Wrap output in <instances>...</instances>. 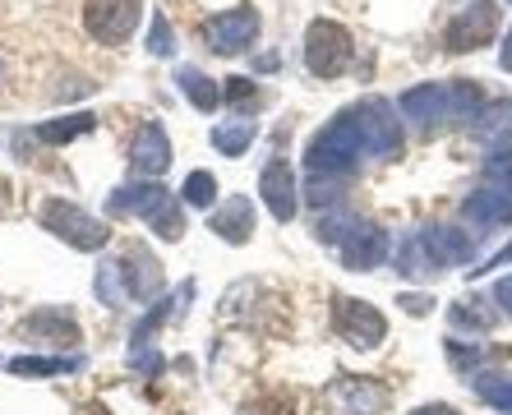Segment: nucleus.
Instances as JSON below:
<instances>
[{
    "mask_svg": "<svg viewBox=\"0 0 512 415\" xmlns=\"http://www.w3.org/2000/svg\"><path fill=\"white\" fill-rule=\"evenodd\" d=\"M471 130V139L485 143L489 153H499V148H508L512 143V97H489L485 107H480V116L466 125Z\"/></svg>",
    "mask_w": 512,
    "mask_h": 415,
    "instance_id": "obj_20",
    "label": "nucleus"
},
{
    "mask_svg": "<svg viewBox=\"0 0 512 415\" xmlns=\"http://www.w3.org/2000/svg\"><path fill=\"white\" fill-rule=\"evenodd\" d=\"M254 134H259V125H254L250 116L222 120V125H213V148H217L222 157H240V153H250Z\"/></svg>",
    "mask_w": 512,
    "mask_h": 415,
    "instance_id": "obj_25",
    "label": "nucleus"
},
{
    "mask_svg": "<svg viewBox=\"0 0 512 415\" xmlns=\"http://www.w3.org/2000/svg\"><path fill=\"white\" fill-rule=\"evenodd\" d=\"M351 60H356V42L337 19H314L305 28V70L314 79H337L351 70Z\"/></svg>",
    "mask_w": 512,
    "mask_h": 415,
    "instance_id": "obj_4",
    "label": "nucleus"
},
{
    "mask_svg": "<svg viewBox=\"0 0 512 415\" xmlns=\"http://www.w3.org/2000/svg\"><path fill=\"white\" fill-rule=\"evenodd\" d=\"M494 356H503V351H489V346H480V342H457V337H448V360H453V369L457 374H480V369H489V360Z\"/></svg>",
    "mask_w": 512,
    "mask_h": 415,
    "instance_id": "obj_29",
    "label": "nucleus"
},
{
    "mask_svg": "<svg viewBox=\"0 0 512 415\" xmlns=\"http://www.w3.org/2000/svg\"><path fill=\"white\" fill-rule=\"evenodd\" d=\"M397 305H402L411 319H420V314H429V305H434V300H429V296H416V291H411V296H397Z\"/></svg>",
    "mask_w": 512,
    "mask_h": 415,
    "instance_id": "obj_39",
    "label": "nucleus"
},
{
    "mask_svg": "<svg viewBox=\"0 0 512 415\" xmlns=\"http://www.w3.org/2000/svg\"><path fill=\"white\" fill-rule=\"evenodd\" d=\"M176 83H180V93L190 97V107L203 111V116H213V111L222 107V88H217V83L208 79L199 65H180V70H176Z\"/></svg>",
    "mask_w": 512,
    "mask_h": 415,
    "instance_id": "obj_22",
    "label": "nucleus"
},
{
    "mask_svg": "<svg viewBox=\"0 0 512 415\" xmlns=\"http://www.w3.org/2000/svg\"><path fill=\"white\" fill-rule=\"evenodd\" d=\"M148 51L153 56H171L176 51V37H171V19L162 10H153V24H148Z\"/></svg>",
    "mask_w": 512,
    "mask_h": 415,
    "instance_id": "obj_35",
    "label": "nucleus"
},
{
    "mask_svg": "<svg viewBox=\"0 0 512 415\" xmlns=\"http://www.w3.org/2000/svg\"><path fill=\"white\" fill-rule=\"evenodd\" d=\"M42 226H47L56 240H65V245H74V249H84V254H93V249H102L107 245V226L97 222L93 213H84L79 203H65V199H47L42 203Z\"/></svg>",
    "mask_w": 512,
    "mask_h": 415,
    "instance_id": "obj_5",
    "label": "nucleus"
},
{
    "mask_svg": "<svg viewBox=\"0 0 512 415\" xmlns=\"http://www.w3.org/2000/svg\"><path fill=\"white\" fill-rule=\"evenodd\" d=\"M97 300H102V305H111V309H120V305H125V300H130V296H125V286H120V268H116V259H107V263H102V268H97Z\"/></svg>",
    "mask_w": 512,
    "mask_h": 415,
    "instance_id": "obj_33",
    "label": "nucleus"
},
{
    "mask_svg": "<svg viewBox=\"0 0 512 415\" xmlns=\"http://www.w3.org/2000/svg\"><path fill=\"white\" fill-rule=\"evenodd\" d=\"M462 217L471 226H512V185H480L476 194H466L462 199Z\"/></svg>",
    "mask_w": 512,
    "mask_h": 415,
    "instance_id": "obj_16",
    "label": "nucleus"
},
{
    "mask_svg": "<svg viewBox=\"0 0 512 415\" xmlns=\"http://www.w3.org/2000/svg\"><path fill=\"white\" fill-rule=\"evenodd\" d=\"M97 116L93 111H74V116H60V120H47V125H37V143H70L79 134H93Z\"/></svg>",
    "mask_w": 512,
    "mask_h": 415,
    "instance_id": "obj_27",
    "label": "nucleus"
},
{
    "mask_svg": "<svg viewBox=\"0 0 512 415\" xmlns=\"http://www.w3.org/2000/svg\"><path fill=\"white\" fill-rule=\"evenodd\" d=\"M259 97V88H254V79H245V74H236V79H227V93H222V102H231V107H245V102H254Z\"/></svg>",
    "mask_w": 512,
    "mask_h": 415,
    "instance_id": "obj_36",
    "label": "nucleus"
},
{
    "mask_svg": "<svg viewBox=\"0 0 512 415\" xmlns=\"http://www.w3.org/2000/svg\"><path fill=\"white\" fill-rule=\"evenodd\" d=\"M489 97L480 93L476 79H448V83H416L397 97V111H402L420 134H439L448 125H471L480 116Z\"/></svg>",
    "mask_w": 512,
    "mask_h": 415,
    "instance_id": "obj_1",
    "label": "nucleus"
},
{
    "mask_svg": "<svg viewBox=\"0 0 512 415\" xmlns=\"http://www.w3.org/2000/svg\"><path fill=\"white\" fill-rule=\"evenodd\" d=\"M259 28H263V19L254 5H231V10L213 14V19L203 24V42H208L217 56H240V51L254 47Z\"/></svg>",
    "mask_w": 512,
    "mask_h": 415,
    "instance_id": "obj_10",
    "label": "nucleus"
},
{
    "mask_svg": "<svg viewBox=\"0 0 512 415\" xmlns=\"http://www.w3.org/2000/svg\"><path fill=\"white\" fill-rule=\"evenodd\" d=\"M74 415H111V411L102 402H79V406H74Z\"/></svg>",
    "mask_w": 512,
    "mask_h": 415,
    "instance_id": "obj_42",
    "label": "nucleus"
},
{
    "mask_svg": "<svg viewBox=\"0 0 512 415\" xmlns=\"http://www.w3.org/2000/svg\"><path fill=\"white\" fill-rule=\"evenodd\" d=\"M499 70L512 74V24H508V42H503V51H499Z\"/></svg>",
    "mask_w": 512,
    "mask_h": 415,
    "instance_id": "obj_41",
    "label": "nucleus"
},
{
    "mask_svg": "<svg viewBox=\"0 0 512 415\" xmlns=\"http://www.w3.org/2000/svg\"><path fill=\"white\" fill-rule=\"evenodd\" d=\"M333 328H337V337H342L346 346H356V351H374V346L388 337V319H383L370 300H356V296L333 300Z\"/></svg>",
    "mask_w": 512,
    "mask_h": 415,
    "instance_id": "obj_8",
    "label": "nucleus"
},
{
    "mask_svg": "<svg viewBox=\"0 0 512 415\" xmlns=\"http://www.w3.org/2000/svg\"><path fill=\"white\" fill-rule=\"evenodd\" d=\"M259 194L263 203H268V213H273V222H291L300 208V185H296V171L286 166V157H273V162L263 166L259 176Z\"/></svg>",
    "mask_w": 512,
    "mask_h": 415,
    "instance_id": "obj_13",
    "label": "nucleus"
},
{
    "mask_svg": "<svg viewBox=\"0 0 512 415\" xmlns=\"http://www.w3.org/2000/svg\"><path fill=\"white\" fill-rule=\"evenodd\" d=\"M508 263H512V240L499 249V254H489V259L480 263V268H466V273H471V277H480V273H494V268H508Z\"/></svg>",
    "mask_w": 512,
    "mask_h": 415,
    "instance_id": "obj_37",
    "label": "nucleus"
},
{
    "mask_svg": "<svg viewBox=\"0 0 512 415\" xmlns=\"http://www.w3.org/2000/svg\"><path fill=\"white\" fill-rule=\"evenodd\" d=\"M494 33H499V5H494V0H471V5H462V10L448 19L443 47L453 51V56H466V51L489 47Z\"/></svg>",
    "mask_w": 512,
    "mask_h": 415,
    "instance_id": "obj_7",
    "label": "nucleus"
},
{
    "mask_svg": "<svg viewBox=\"0 0 512 415\" xmlns=\"http://www.w3.org/2000/svg\"><path fill=\"white\" fill-rule=\"evenodd\" d=\"M342 176H310V185H305V199L319 208V213H328V208H342Z\"/></svg>",
    "mask_w": 512,
    "mask_h": 415,
    "instance_id": "obj_31",
    "label": "nucleus"
},
{
    "mask_svg": "<svg viewBox=\"0 0 512 415\" xmlns=\"http://www.w3.org/2000/svg\"><path fill=\"white\" fill-rule=\"evenodd\" d=\"M393 263H397V273H402V277H411V282H425V277L443 273L439 263H434V254H429V249H425V240H420V231H411V236H406L402 245H397Z\"/></svg>",
    "mask_w": 512,
    "mask_h": 415,
    "instance_id": "obj_23",
    "label": "nucleus"
},
{
    "mask_svg": "<svg viewBox=\"0 0 512 415\" xmlns=\"http://www.w3.org/2000/svg\"><path fill=\"white\" fill-rule=\"evenodd\" d=\"M19 337H33V342H47V346H74L79 342V323H74L70 309L47 305L19 319Z\"/></svg>",
    "mask_w": 512,
    "mask_h": 415,
    "instance_id": "obj_15",
    "label": "nucleus"
},
{
    "mask_svg": "<svg viewBox=\"0 0 512 415\" xmlns=\"http://www.w3.org/2000/svg\"><path fill=\"white\" fill-rule=\"evenodd\" d=\"M420 240H425V249L434 254V263L439 268H457V263H471L476 259V240H471V231H457V226H420Z\"/></svg>",
    "mask_w": 512,
    "mask_h": 415,
    "instance_id": "obj_18",
    "label": "nucleus"
},
{
    "mask_svg": "<svg viewBox=\"0 0 512 415\" xmlns=\"http://www.w3.org/2000/svg\"><path fill=\"white\" fill-rule=\"evenodd\" d=\"M466 383H471V392H476L485 406L512 415V374L508 369H480V374H471Z\"/></svg>",
    "mask_w": 512,
    "mask_h": 415,
    "instance_id": "obj_24",
    "label": "nucleus"
},
{
    "mask_svg": "<svg viewBox=\"0 0 512 415\" xmlns=\"http://www.w3.org/2000/svg\"><path fill=\"white\" fill-rule=\"evenodd\" d=\"M107 213L111 217H143L162 240L185 236V213H180L176 194H171L167 185H157V180H130V185L111 190Z\"/></svg>",
    "mask_w": 512,
    "mask_h": 415,
    "instance_id": "obj_2",
    "label": "nucleus"
},
{
    "mask_svg": "<svg viewBox=\"0 0 512 415\" xmlns=\"http://www.w3.org/2000/svg\"><path fill=\"white\" fill-rule=\"evenodd\" d=\"M333 402L346 406L351 415H383L388 406V388L379 379H365V374H342L333 388Z\"/></svg>",
    "mask_w": 512,
    "mask_h": 415,
    "instance_id": "obj_19",
    "label": "nucleus"
},
{
    "mask_svg": "<svg viewBox=\"0 0 512 415\" xmlns=\"http://www.w3.org/2000/svg\"><path fill=\"white\" fill-rule=\"evenodd\" d=\"M116 268H120V286H125V296H130V300H153L157 291H162V282H167V273H162L157 254L148 245H139V240L120 249Z\"/></svg>",
    "mask_w": 512,
    "mask_h": 415,
    "instance_id": "obj_11",
    "label": "nucleus"
},
{
    "mask_svg": "<svg viewBox=\"0 0 512 415\" xmlns=\"http://www.w3.org/2000/svg\"><path fill=\"white\" fill-rule=\"evenodd\" d=\"M365 157V139H360V125H356V111L342 107L319 134L310 139L305 148V171L310 176H351Z\"/></svg>",
    "mask_w": 512,
    "mask_h": 415,
    "instance_id": "obj_3",
    "label": "nucleus"
},
{
    "mask_svg": "<svg viewBox=\"0 0 512 415\" xmlns=\"http://www.w3.org/2000/svg\"><path fill=\"white\" fill-rule=\"evenodd\" d=\"M130 166L139 180H157L171 166V139L162 130V120H143L130 148Z\"/></svg>",
    "mask_w": 512,
    "mask_h": 415,
    "instance_id": "obj_14",
    "label": "nucleus"
},
{
    "mask_svg": "<svg viewBox=\"0 0 512 415\" xmlns=\"http://www.w3.org/2000/svg\"><path fill=\"white\" fill-rule=\"evenodd\" d=\"M337 249H342V263L351 273H374V268L393 254V240H388V231H383L379 222H356L351 236H346Z\"/></svg>",
    "mask_w": 512,
    "mask_h": 415,
    "instance_id": "obj_12",
    "label": "nucleus"
},
{
    "mask_svg": "<svg viewBox=\"0 0 512 415\" xmlns=\"http://www.w3.org/2000/svg\"><path fill=\"white\" fill-rule=\"evenodd\" d=\"M356 222H360L356 213H346V208H328V213H319V222H314V240H323V245H342Z\"/></svg>",
    "mask_w": 512,
    "mask_h": 415,
    "instance_id": "obj_30",
    "label": "nucleus"
},
{
    "mask_svg": "<svg viewBox=\"0 0 512 415\" xmlns=\"http://www.w3.org/2000/svg\"><path fill=\"white\" fill-rule=\"evenodd\" d=\"M411 415H462L457 406H448V402H425V406H416Z\"/></svg>",
    "mask_w": 512,
    "mask_h": 415,
    "instance_id": "obj_40",
    "label": "nucleus"
},
{
    "mask_svg": "<svg viewBox=\"0 0 512 415\" xmlns=\"http://www.w3.org/2000/svg\"><path fill=\"white\" fill-rule=\"evenodd\" d=\"M139 14H143V0H88L84 28L93 42H102V47H120V42L134 37Z\"/></svg>",
    "mask_w": 512,
    "mask_h": 415,
    "instance_id": "obj_9",
    "label": "nucleus"
},
{
    "mask_svg": "<svg viewBox=\"0 0 512 415\" xmlns=\"http://www.w3.org/2000/svg\"><path fill=\"white\" fill-rule=\"evenodd\" d=\"M194 300V282H180V291L176 296H167V300H157L148 314H143L139 323H134V337H130V346H153V332L162 328V323H171V319H180L185 314V305Z\"/></svg>",
    "mask_w": 512,
    "mask_h": 415,
    "instance_id": "obj_21",
    "label": "nucleus"
},
{
    "mask_svg": "<svg viewBox=\"0 0 512 415\" xmlns=\"http://www.w3.org/2000/svg\"><path fill=\"white\" fill-rule=\"evenodd\" d=\"M208 231H217L227 245H250V236H254V203L245 199V194L222 199L213 213H208Z\"/></svg>",
    "mask_w": 512,
    "mask_h": 415,
    "instance_id": "obj_17",
    "label": "nucleus"
},
{
    "mask_svg": "<svg viewBox=\"0 0 512 415\" xmlns=\"http://www.w3.org/2000/svg\"><path fill=\"white\" fill-rule=\"evenodd\" d=\"M360 125V139H365V157H397L402 153V120H397V107L388 97H360L351 102Z\"/></svg>",
    "mask_w": 512,
    "mask_h": 415,
    "instance_id": "obj_6",
    "label": "nucleus"
},
{
    "mask_svg": "<svg viewBox=\"0 0 512 415\" xmlns=\"http://www.w3.org/2000/svg\"><path fill=\"white\" fill-rule=\"evenodd\" d=\"M494 305H499V314H508L512 319V273L494 282Z\"/></svg>",
    "mask_w": 512,
    "mask_h": 415,
    "instance_id": "obj_38",
    "label": "nucleus"
},
{
    "mask_svg": "<svg viewBox=\"0 0 512 415\" xmlns=\"http://www.w3.org/2000/svg\"><path fill=\"white\" fill-rule=\"evenodd\" d=\"M480 176H485V185H512V143H508V148H499V153L485 157Z\"/></svg>",
    "mask_w": 512,
    "mask_h": 415,
    "instance_id": "obj_34",
    "label": "nucleus"
},
{
    "mask_svg": "<svg viewBox=\"0 0 512 415\" xmlns=\"http://www.w3.org/2000/svg\"><path fill=\"white\" fill-rule=\"evenodd\" d=\"M180 199L190 203V208H213L217 176H213V171H190V176H185V185H180Z\"/></svg>",
    "mask_w": 512,
    "mask_h": 415,
    "instance_id": "obj_32",
    "label": "nucleus"
},
{
    "mask_svg": "<svg viewBox=\"0 0 512 415\" xmlns=\"http://www.w3.org/2000/svg\"><path fill=\"white\" fill-rule=\"evenodd\" d=\"M84 369V356H14L10 374H24V379H51V374H74Z\"/></svg>",
    "mask_w": 512,
    "mask_h": 415,
    "instance_id": "obj_26",
    "label": "nucleus"
},
{
    "mask_svg": "<svg viewBox=\"0 0 512 415\" xmlns=\"http://www.w3.org/2000/svg\"><path fill=\"white\" fill-rule=\"evenodd\" d=\"M448 319H453V328L489 332L494 323H499V309H489V300H485V296H466V300H457V305L448 309Z\"/></svg>",
    "mask_w": 512,
    "mask_h": 415,
    "instance_id": "obj_28",
    "label": "nucleus"
}]
</instances>
